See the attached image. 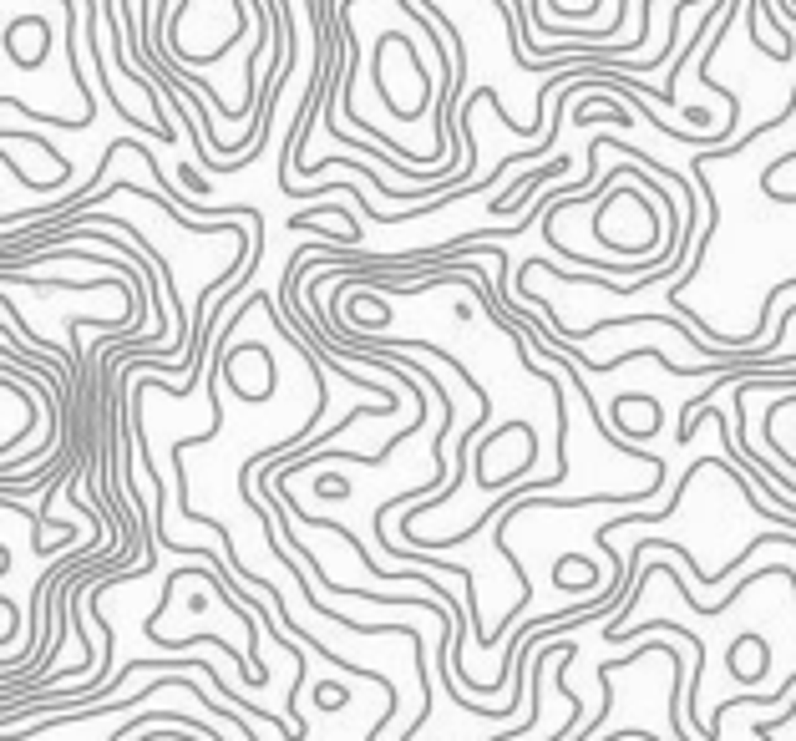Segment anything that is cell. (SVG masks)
I'll use <instances>...</instances> for the list:
<instances>
[{"instance_id": "6da1fadb", "label": "cell", "mask_w": 796, "mask_h": 741, "mask_svg": "<svg viewBox=\"0 0 796 741\" xmlns=\"http://www.w3.org/2000/svg\"><path fill=\"white\" fill-rule=\"evenodd\" d=\"M315 706H320V711H340V706H350V685H340V681H320V685H315Z\"/></svg>"}]
</instances>
